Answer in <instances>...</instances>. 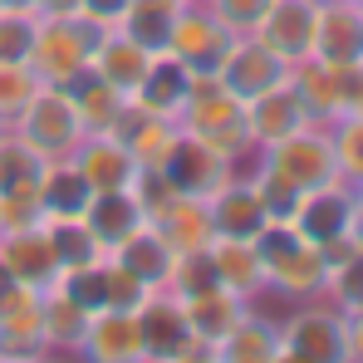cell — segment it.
Here are the masks:
<instances>
[{"instance_id":"cell-1","label":"cell","mask_w":363,"mask_h":363,"mask_svg":"<svg viewBox=\"0 0 363 363\" xmlns=\"http://www.w3.org/2000/svg\"><path fill=\"white\" fill-rule=\"evenodd\" d=\"M177 128L186 138L206 143L211 152L231 157L236 167H250V162L260 157L255 143H250V133H245V104L231 89H221L216 74H196L191 99L182 104V113H177Z\"/></svg>"},{"instance_id":"cell-2","label":"cell","mask_w":363,"mask_h":363,"mask_svg":"<svg viewBox=\"0 0 363 363\" xmlns=\"http://www.w3.org/2000/svg\"><path fill=\"white\" fill-rule=\"evenodd\" d=\"M260 260H265V300H285L300 304L324 295V250L314 241H304L290 221H270L260 236Z\"/></svg>"},{"instance_id":"cell-3","label":"cell","mask_w":363,"mask_h":363,"mask_svg":"<svg viewBox=\"0 0 363 363\" xmlns=\"http://www.w3.org/2000/svg\"><path fill=\"white\" fill-rule=\"evenodd\" d=\"M280 363H349V319L324 295L285 304V314H280Z\"/></svg>"},{"instance_id":"cell-4","label":"cell","mask_w":363,"mask_h":363,"mask_svg":"<svg viewBox=\"0 0 363 363\" xmlns=\"http://www.w3.org/2000/svg\"><path fill=\"white\" fill-rule=\"evenodd\" d=\"M104 25H94L89 15H40V30H35V45L25 64L40 74V84H60L69 89L84 69H89V55L99 45Z\"/></svg>"},{"instance_id":"cell-5","label":"cell","mask_w":363,"mask_h":363,"mask_svg":"<svg viewBox=\"0 0 363 363\" xmlns=\"http://www.w3.org/2000/svg\"><path fill=\"white\" fill-rule=\"evenodd\" d=\"M10 128H15L45 162L74 157V147L84 143V118H79L69 89H60V84H40V94L20 108V118L10 123Z\"/></svg>"},{"instance_id":"cell-6","label":"cell","mask_w":363,"mask_h":363,"mask_svg":"<svg viewBox=\"0 0 363 363\" xmlns=\"http://www.w3.org/2000/svg\"><path fill=\"white\" fill-rule=\"evenodd\" d=\"M138 334H143V363H206V349L186 324V309L167 290H152L138 304Z\"/></svg>"},{"instance_id":"cell-7","label":"cell","mask_w":363,"mask_h":363,"mask_svg":"<svg viewBox=\"0 0 363 363\" xmlns=\"http://www.w3.org/2000/svg\"><path fill=\"white\" fill-rule=\"evenodd\" d=\"M50 359L45 339V290L30 285H5L0 295V363H35Z\"/></svg>"},{"instance_id":"cell-8","label":"cell","mask_w":363,"mask_h":363,"mask_svg":"<svg viewBox=\"0 0 363 363\" xmlns=\"http://www.w3.org/2000/svg\"><path fill=\"white\" fill-rule=\"evenodd\" d=\"M260 157H265L275 172H285L300 191L339 177V167H334V143H329V123H304L290 138L260 147Z\"/></svg>"},{"instance_id":"cell-9","label":"cell","mask_w":363,"mask_h":363,"mask_svg":"<svg viewBox=\"0 0 363 363\" xmlns=\"http://www.w3.org/2000/svg\"><path fill=\"white\" fill-rule=\"evenodd\" d=\"M216 79H221V89H231L241 104H250V99H260L265 89L285 84V79H290V64L280 60L260 35H231L226 55L216 64Z\"/></svg>"},{"instance_id":"cell-10","label":"cell","mask_w":363,"mask_h":363,"mask_svg":"<svg viewBox=\"0 0 363 363\" xmlns=\"http://www.w3.org/2000/svg\"><path fill=\"white\" fill-rule=\"evenodd\" d=\"M231 45V30L201 5V0H182L172 10V30H167V50L182 64H191L196 74H216V64Z\"/></svg>"},{"instance_id":"cell-11","label":"cell","mask_w":363,"mask_h":363,"mask_svg":"<svg viewBox=\"0 0 363 363\" xmlns=\"http://www.w3.org/2000/svg\"><path fill=\"white\" fill-rule=\"evenodd\" d=\"M349 221H354V182H344V177L309 186L300 196V206H295V216H290V226L300 231L304 241H314L319 250L344 241V236H354Z\"/></svg>"},{"instance_id":"cell-12","label":"cell","mask_w":363,"mask_h":363,"mask_svg":"<svg viewBox=\"0 0 363 363\" xmlns=\"http://www.w3.org/2000/svg\"><path fill=\"white\" fill-rule=\"evenodd\" d=\"M0 265L15 285L50 290L60 280V255L50 241V226L35 221V226H20V231H0Z\"/></svg>"},{"instance_id":"cell-13","label":"cell","mask_w":363,"mask_h":363,"mask_svg":"<svg viewBox=\"0 0 363 363\" xmlns=\"http://www.w3.org/2000/svg\"><path fill=\"white\" fill-rule=\"evenodd\" d=\"M89 363H143V334L138 309H94L79 334V354Z\"/></svg>"},{"instance_id":"cell-14","label":"cell","mask_w":363,"mask_h":363,"mask_svg":"<svg viewBox=\"0 0 363 363\" xmlns=\"http://www.w3.org/2000/svg\"><path fill=\"white\" fill-rule=\"evenodd\" d=\"M314 25H319V0H270L250 35H260L285 64H300L314 50Z\"/></svg>"},{"instance_id":"cell-15","label":"cell","mask_w":363,"mask_h":363,"mask_svg":"<svg viewBox=\"0 0 363 363\" xmlns=\"http://www.w3.org/2000/svg\"><path fill=\"white\" fill-rule=\"evenodd\" d=\"M191 84H196V69H191V64H182L172 50H157L152 64H147V74L138 79V89L128 94V104H133V108H143V113H157V118H172V123H177L182 104L191 99Z\"/></svg>"},{"instance_id":"cell-16","label":"cell","mask_w":363,"mask_h":363,"mask_svg":"<svg viewBox=\"0 0 363 363\" xmlns=\"http://www.w3.org/2000/svg\"><path fill=\"white\" fill-rule=\"evenodd\" d=\"M206 211H211V226H216V236H241V241H255L265 226H270V211H265V201H260V191H255V182L250 172H236V177H226L211 196H206Z\"/></svg>"},{"instance_id":"cell-17","label":"cell","mask_w":363,"mask_h":363,"mask_svg":"<svg viewBox=\"0 0 363 363\" xmlns=\"http://www.w3.org/2000/svg\"><path fill=\"white\" fill-rule=\"evenodd\" d=\"M69 162L79 167V177L89 182V191H118V186L138 182V162L123 147L118 133H84V143L74 147Z\"/></svg>"},{"instance_id":"cell-18","label":"cell","mask_w":363,"mask_h":363,"mask_svg":"<svg viewBox=\"0 0 363 363\" xmlns=\"http://www.w3.org/2000/svg\"><path fill=\"white\" fill-rule=\"evenodd\" d=\"M152 231L172 245V255H186V250H206L216 241V226H211V211H206V196H191V191H177L172 201H162L152 216Z\"/></svg>"},{"instance_id":"cell-19","label":"cell","mask_w":363,"mask_h":363,"mask_svg":"<svg viewBox=\"0 0 363 363\" xmlns=\"http://www.w3.org/2000/svg\"><path fill=\"white\" fill-rule=\"evenodd\" d=\"M211 363H280V319L255 300L231 324V334L216 344Z\"/></svg>"},{"instance_id":"cell-20","label":"cell","mask_w":363,"mask_h":363,"mask_svg":"<svg viewBox=\"0 0 363 363\" xmlns=\"http://www.w3.org/2000/svg\"><path fill=\"white\" fill-rule=\"evenodd\" d=\"M304 123H314L304 113L300 94H295V84L285 79V84H275V89H265L260 99H250L245 104V133H250V143H255V152L260 147H270V143H280V138H290L295 128Z\"/></svg>"},{"instance_id":"cell-21","label":"cell","mask_w":363,"mask_h":363,"mask_svg":"<svg viewBox=\"0 0 363 363\" xmlns=\"http://www.w3.org/2000/svg\"><path fill=\"white\" fill-rule=\"evenodd\" d=\"M108 133H118L123 147L133 152V162L138 167H167L172 162V152H177L182 143V128L172 118H157V113H143V108H123V118L108 128Z\"/></svg>"},{"instance_id":"cell-22","label":"cell","mask_w":363,"mask_h":363,"mask_svg":"<svg viewBox=\"0 0 363 363\" xmlns=\"http://www.w3.org/2000/svg\"><path fill=\"white\" fill-rule=\"evenodd\" d=\"M211 255V270H216V285H226L231 295L241 300H265V260H260V245L241 241V236H216L206 245Z\"/></svg>"},{"instance_id":"cell-23","label":"cell","mask_w":363,"mask_h":363,"mask_svg":"<svg viewBox=\"0 0 363 363\" xmlns=\"http://www.w3.org/2000/svg\"><path fill=\"white\" fill-rule=\"evenodd\" d=\"M84 216V226H89V236L104 245V255L108 250H118L143 221H147V211H143V201L133 196V186H118V191H94L89 196V206L79 211Z\"/></svg>"},{"instance_id":"cell-24","label":"cell","mask_w":363,"mask_h":363,"mask_svg":"<svg viewBox=\"0 0 363 363\" xmlns=\"http://www.w3.org/2000/svg\"><path fill=\"white\" fill-rule=\"evenodd\" d=\"M182 309H186V324H191L196 344L206 349V363H211L216 344H221V339L231 334V324H236V319H241L245 309H250V300L231 295L226 285H206V290L186 295V300H182Z\"/></svg>"},{"instance_id":"cell-25","label":"cell","mask_w":363,"mask_h":363,"mask_svg":"<svg viewBox=\"0 0 363 363\" xmlns=\"http://www.w3.org/2000/svg\"><path fill=\"white\" fill-rule=\"evenodd\" d=\"M157 50H147V45H138L123 25H108L104 35H99V45H94V55H89V69L99 74V79H108L113 89L123 94H133L138 89V79L147 74V64H152Z\"/></svg>"},{"instance_id":"cell-26","label":"cell","mask_w":363,"mask_h":363,"mask_svg":"<svg viewBox=\"0 0 363 363\" xmlns=\"http://www.w3.org/2000/svg\"><path fill=\"white\" fill-rule=\"evenodd\" d=\"M314 60L334 64H363V5H319V25H314Z\"/></svg>"},{"instance_id":"cell-27","label":"cell","mask_w":363,"mask_h":363,"mask_svg":"<svg viewBox=\"0 0 363 363\" xmlns=\"http://www.w3.org/2000/svg\"><path fill=\"white\" fill-rule=\"evenodd\" d=\"M236 172H241V167H236L231 157L211 152L206 143H196V138H186V133H182L177 152H172V162H167V177L177 182L182 191H191V196H211L221 182L236 177Z\"/></svg>"},{"instance_id":"cell-28","label":"cell","mask_w":363,"mask_h":363,"mask_svg":"<svg viewBox=\"0 0 363 363\" xmlns=\"http://www.w3.org/2000/svg\"><path fill=\"white\" fill-rule=\"evenodd\" d=\"M290 84H295L304 113L314 123H334L339 113H349V108H344V94H339V69H334V64L309 55V60L290 64Z\"/></svg>"},{"instance_id":"cell-29","label":"cell","mask_w":363,"mask_h":363,"mask_svg":"<svg viewBox=\"0 0 363 363\" xmlns=\"http://www.w3.org/2000/svg\"><path fill=\"white\" fill-rule=\"evenodd\" d=\"M69 99H74V108H79V118H84V133H108V128L123 118V108H128V94L113 89L108 79H99L94 69H84V74L69 84Z\"/></svg>"},{"instance_id":"cell-30","label":"cell","mask_w":363,"mask_h":363,"mask_svg":"<svg viewBox=\"0 0 363 363\" xmlns=\"http://www.w3.org/2000/svg\"><path fill=\"white\" fill-rule=\"evenodd\" d=\"M113 260H123L138 280H147L152 290H162V280H167V270H172V245L162 241L157 231H152V221H143L118 250H108Z\"/></svg>"},{"instance_id":"cell-31","label":"cell","mask_w":363,"mask_h":363,"mask_svg":"<svg viewBox=\"0 0 363 363\" xmlns=\"http://www.w3.org/2000/svg\"><path fill=\"white\" fill-rule=\"evenodd\" d=\"M40 177H45V157L5 123V128H0V196L40 191Z\"/></svg>"},{"instance_id":"cell-32","label":"cell","mask_w":363,"mask_h":363,"mask_svg":"<svg viewBox=\"0 0 363 363\" xmlns=\"http://www.w3.org/2000/svg\"><path fill=\"white\" fill-rule=\"evenodd\" d=\"M89 182L79 177V167L64 157V162H45V177H40V211L45 221L50 216H79L89 206Z\"/></svg>"},{"instance_id":"cell-33","label":"cell","mask_w":363,"mask_h":363,"mask_svg":"<svg viewBox=\"0 0 363 363\" xmlns=\"http://www.w3.org/2000/svg\"><path fill=\"white\" fill-rule=\"evenodd\" d=\"M84 309L69 300L64 290H45V339H50V359H74L79 354V334H84Z\"/></svg>"},{"instance_id":"cell-34","label":"cell","mask_w":363,"mask_h":363,"mask_svg":"<svg viewBox=\"0 0 363 363\" xmlns=\"http://www.w3.org/2000/svg\"><path fill=\"white\" fill-rule=\"evenodd\" d=\"M50 241H55V255H60V270H79L89 260H104V245L89 236L84 216H50Z\"/></svg>"},{"instance_id":"cell-35","label":"cell","mask_w":363,"mask_h":363,"mask_svg":"<svg viewBox=\"0 0 363 363\" xmlns=\"http://www.w3.org/2000/svg\"><path fill=\"white\" fill-rule=\"evenodd\" d=\"M329 143H334V167H339V177L363 182V108L354 113H339V118L329 123Z\"/></svg>"},{"instance_id":"cell-36","label":"cell","mask_w":363,"mask_h":363,"mask_svg":"<svg viewBox=\"0 0 363 363\" xmlns=\"http://www.w3.org/2000/svg\"><path fill=\"white\" fill-rule=\"evenodd\" d=\"M324 300L334 304L339 314H359L363 309V250L344 255V260H329V270H324Z\"/></svg>"},{"instance_id":"cell-37","label":"cell","mask_w":363,"mask_h":363,"mask_svg":"<svg viewBox=\"0 0 363 363\" xmlns=\"http://www.w3.org/2000/svg\"><path fill=\"white\" fill-rule=\"evenodd\" d=\"M172 10H177V5H162V0H133V5H128V15H123L118 25L133 35V40H138V45H147V50H167Z\"/></svg>"},{"instance_id":"cell-38","label":"cell","mask_w":363,"mask_h":363,"mask_svg":"<svg viewBox=\"0 0 363 363\" xmlns=\"http://www.w3.org/2000/svg\"><path fill=\"white\" fill-rule=\"evenodd\" d=\"M40 30V10L35 5H5L0 0V60H25Z\"/></svg>"},{"instance_id":"cell-39","label":"cell","mask_w":363,"mask_h":363,"mask_svg":"<svg viewBox=\"0 0 363 363\" xmlns=\"http://www.w3.org/2000/svg\"><path fill=\"white\" fill-rule=\"evenodd\" d=\"M40 94V74L25 60H0V123H15L20 108Z\"/></svg>"},{"instance_id":"cell-40","label":"cell","mask_w":363,"mask_h":363,"mask_svg":"<svg viewBox=\"0 0 363 363\" xmlns=\"http://www.w3.org/2000/svg\"><path fill=\"white\" fill-rule=\"evenodd\" d=\"M206 285H216V270H211V255L206 250H186V255H172V270H167V280H162V290L167 295H196V290H206Z\"/></svg>"},{"instance_id":"cell-41","label":"cell","mask_w":363,"mask_h":363,"mask_svg":"<svg viewBox=\"0 0 363 363\" xmlns=\"http://www.w3.org/2000/svg\"><path fill=\"white\" fill-rule=\"evenodd\" d=\"M104 265H108V309H138V304L152 295V285H147V280H138L123 260L108 255Z\"/></svg>"},{"instance_id":"cell-42","label":"cell","mask_w":363,"mask_h":363,"mask_svg":"<svg viewBox=\"0 0 363 363\" xmlns=\"http://www.w3.org/2000/svg\"><path fill=\"white\" fill-rule=\"evenodd\" d=\"M201 5H206L231 35H250V30L260 25V15H265L270 0H201Z\"/></svg>"},{"instance_id":"cell-43","label":"cell","mask_w":363,"mask_h":363,"mask_svg":"<svg viewBox=\"0 0 363 363\" xmlns=\"http://www.w3.org/2000/svg\"><path fill=\"white\" fill-rule=\"evenodd\" d=\"M35 221H45V211H40V191L0 196V231H20V226H35Z\"/></svg>"},{"instance_id":"cell-44","label":"cell","mask_w":363,"mask_h":363,"mask_svg":"<svg viewBox=\"0 0 363 363\" xmlns=\"http://www.w3.org/2000/svg\"><path fill=\"white\" fill-rule=\"evenodd\" d=\"M128 5H133V0H79V15H89L94 25L108 30V25H118L123 15H128Z\"/></svg>"},{"instance_id":"cell-45","label":"cell","mask_w":363,"mask_h":363,"mask_svg":"<svg viewBox=\"0 0 363 363\" xmlns=\"http://www.w3.org/2000/svg\"><path fill=\"white\" fill-rule=\"evenodd\" d=\"M344 319H349V363H363V309Z\"/></svg>"},{"instance_id":"cell-46","label":"cell","mask_w":363,"mask_h":363,"mask_svg":"<svg viewBox=\"0 0 363 363\" xmlns=\"http://www.w3.org/2000/svg\"><path fill=\"white\" fill-rule=\"evenodd\" d=\"M35 10H40V15H74L79 0H35Z\"/></svg>"},{"instance_id":"cell-47","label":"cell","mask_w":363,"mask_h":363,"mask_svg":"<svg viewBox=\"0 0 363 363\" xmlns=\"http://www.w3.org/2000/svg\"><path fill=\"white\" fill-rule=\"evenodd\" d=\"M349 231H354V241L363 245V182L354 186V221H349Z\"/></svg>"},{"instance_id":"cell-48","label":"cell","mask_w":363,"mask_h":363,"mask_svg":"<svg viewBox=\"0 0 363 363\" xmlns=\"http://www.w3.org/2000/svg\"><path fill=\"white\" fill-rule=\"evenodd\" d=\"M319 5H359V0H319Z\"/></svg>"},{"instance_id":"cell-49","label":"cell","mask_w":363,"mask_h":363,"mask_svg":"<svg viewBox=\"0 0 363 363\" xmlns=\"http://www.w3.org/2000/svg\"><path fill=\"white\" fill-rule=\"evenodd\" d=\"M5 285H10V275H5V265H0V295H5Z\"/></svg>"},{"instance_id":"cell-50","label":"cell","mask_w":363,"mask_h":363,"mask_svg":"<svg viewBox=\"0 0 363 363\" xmlns=\"http://www.w3.org/2000/svg\"><path fill=\"white\" fill-rule=\"evenodd\" d=\"M5 5H35V0H5Z\"/></svg>"},{"instance_id":"cell-51","label":"cell","mask_w":363,"mask_h":363,"mask_svg":"<svg viewBox=\"0 0 363 363\" xmlns=\"http://www.w3.org/2000/svg\"><path fill=\"white\" fill-rule=\"evenodd\" d=\"M162 5H182V0H162Z\"/></svg>"},{"instance_id":"cell-52","label":"cell","mask_w":363,"mask_h":363,"mask_svg":"<svg viewBox=\"0 0 363 363\" xmlns=\"http://www.w3.org/2000/svg\"><path fill=\"white\" fill-rule=\"evenodd\" d=\"M0 128H5V123H0Z\"/></svg>"},{"instance_id":"cell-53","label":"cell","mask_w":363,"mask_h":363,"mask_svg":"<svg viewBox=\"0 0 363 363\" xmlns=\"http://www.w3.org/2000/svg\"><path fill=\"white\" fill-rule=\"evenodd\" d=\"M359 5H363V0H359Z\"/></svg>"}]
</instances>
